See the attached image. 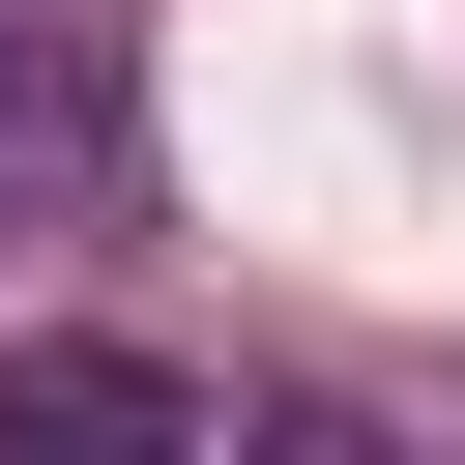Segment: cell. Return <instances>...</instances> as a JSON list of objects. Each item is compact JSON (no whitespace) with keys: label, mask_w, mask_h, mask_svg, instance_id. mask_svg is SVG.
<instances>
[{"label":"cell","mask_w":465,"mask_h":465,"mask_svg":"<svg viewBox=\"0 0 465 465\" xmlns=\"http://www.w3.org/2000/svg\"><path fill=\"white\" fill-rule=\"evenodd\" d=\"M58 232H116V58L58 0H0V262H58Z\"/></svg>","instance_id":"7a4b0ae2"},{"label":"cell","mask_w":465,"mask_h":465,"mask_svg":"<svg viewBox=\"0 0 465 465\" xmlns=\"http://www.w3.org/2000/svg\"><path fill=\"white\" fill-rule=\"evenodd\" d=\"M0 436H203V465H232L262 378H232V349H145V320H29V349H0Z\"/></svg>","instance_id":"6da1fadb"}]
</instances>
